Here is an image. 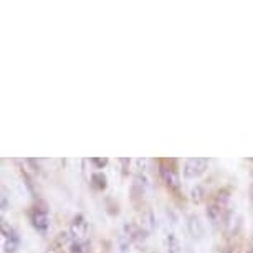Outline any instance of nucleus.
<instances>
[{
    "instance_id": "f257e3e1",
    "label": "nucleus",
    "mask_w": 253,
    "mask_h": 253,
    "mask_svg": "<svg viewBox=\"0 0 253 253\" xmlns=\"http://www.w3.org/2000/svg\"><path fill=\"white\" fill-rule=\"evenodd\" d=\"M207 164H209V161L202 159V157L189 159L187 162H185V166H184V175H185V177H189V179L199 177L200 174L205 172V169H207Z\"/></svg>"
},
{
    "instance_id": "f03ea898",
    "label": "nucleus",
    "mask_w": 253,
    "mask_h": 253,
    "mask_svg": "<svg viewBox=\"0 0 253 253\" xmlns=\"http://www.w3.org/2000/svg\"><path fill=\"white\" fill-rule=\"evenodd\" d=\"M161 175L164 179V182L167 184V187L177 190L179 189V175L175 172V169L167 166H161Z\"/></svg>"
},
{
    "instance_id": "7ed1b4c3",
    "label": "nucleus",
    "mask_w": 253,
    "mask_h": 253,
    "mask_svg": "<svg viewBox=\"0 0 253 253\" xmlns=\"http://www.w3.org/2000/svg\"><path fill=\"white\" fill-rule=\"evenodd\" d=\"M32 223L40 233H45L46 230H48V225H50L46 212H43V210H35L33 215H32Z\"/></svg>"
},
{
    "instance_id": "20e7f679",
    "label": "nucleus",
    "mask_w": 253,
    "mask_h": 253,
    "mask_svg": "<svg viewBox=\"0 0 253 253\" xmlns=\"http://www.w3.org/2000/svg\"><path fill=\"white\" fill-rule=\"evenodd\" d=\"M86 230H88V223L84 222V218L81 215H76L75 220H73V225H71V232H73V235L76 237V240L84 238Z\"/></svg>"
},
{
    "instance_id": "39448f33",
    "label": "nucleus",
    "mask_w": 253,
    "mask_h": 253,
    "mask_svg": "<svg viewBox=\"0 0 253 253\" xmlns=\"http://www.w3.org/2000/svg\"><path fill=\"white\" fill-rule=\"evenodd\" d=\"M187 227H189V232L190 235H192L194 238H200L204 235V225L202 222H200V218L197 215H189L187 218Z\"/></svg>"
},
{
    "instance_id": "423d86ee",
    "label": "nucleus",
    "mask_w": 253,
    "mask_h": 253,
    "mask_svg": "<svg viewBox=\"0 0 253 253\" xmlns=\"http://www.w3.org/2000/svg\"><path fill=\"white\" fill-rule=\"evenodd\" d=\"M124 230H126L127 237L134 238V240H142V238H146V230H142V228L134 225V223H126V225H124Z\"/></svg>"
},
{
    "instance_id": "0eeeda50",
    "label": "nucleus",
    "mask_w": 253,
    "mask_h": 253,
    "mask_svg": "<svg viewBox=\"0 0 253 253\" xmlns=\"http://www.w3.org/2000/svg\"><path fill=\"white\" fill-rule=\"evenodd\" d=\"M207 217L212 220L213 223H217L222 218V205L220 204H212L207 209Z\"/></svg>"
},
{
    "instance_id": "6e6552de",
    "label": "nucleus",
    "mask_w": 253,
    "mask_h": 253,
    "mask_svg": "<svg viewBox=\"0 0 253 253\" xmlns=\"http://www.w3.org/2000/svg\"><path fill=\"white\" fill-rule=\"evenodd\" d=\"M91 187L96 190H103L106 189V175L103 172H94L91 175Z\"/></svg>"
},
{
    "instance_id": "1a4fd4ad",
    "label": "nucleus",
    "mask_w": 253,
    "mask_h": 253,
    "mask_svg": "<svg viewBox=\"0 0 253 253\" xmlns=\"http://www.w3.org/2000/svg\"><path fill=\"white\" fill-rule=\"evenodd\" d=\"M167 253H182L180 243L177 238H175L174 233H169V235H167Z\"/></svg>"
},
{
    "instance_id": "9d476101",
    "label": "nucleus",
    "mask_w": 253,
    "mask_h": 253,
    "mask_svg": "<svg viewBox=\"0 0 253 253\" xmlns=\"http://www.w3.org/2000/svg\"><path fill=\"white\" fill-rule=\"evenodd\" d=\"M204 195H205V192H204V189L200 187V185H195V187L192 189V200L194 202H202L204 200Z\"/></svg>"
},
{
    "instance_id": "9b49d317",
    "label": "nucleus",
    "mask_w": 253,
    "mask_h": 253,
    "mask_svg": "<svg viewBox=\"0 0 253 253\" xmlns=\"http://www.w3.org/2000/svg\"><path fill=\"white\" fill-rule=\"evenodd\" d=\"M91 162L98 167V169H101V167H104L108 164V159H106V157H104V159H101V157H93Z\"/></svg>"
},
{
    "instance_id": "f8f14e48",
    "label": "nucleus",
    "mask_w": 253,
    "mask_h": 253,
    "mask_svg": "<svg viewBox=\"0 0 253 253\" xmlns=\"http://www.w3.org/2000/svg\"><path fill=\"white\" fill-rule=\"evenodd\" d=\"M48 253H55V250H50V252H48Z\"/></svg>"
},
{
    "instance_id": "ddd939ff",
    "label": "nucleus",
    "mask_w": 253,
    "mask_h": 253,
    "mask_svg": "<svg viewBox=\"0 0 253 253\" xmlns=\"http://www.w3.org/2000/svg\"><path fill=\"white\" fill-rule=\"evenodd\" d=\"M252 194H253V189H252Z\"/></svg>"
}]
</instances>
